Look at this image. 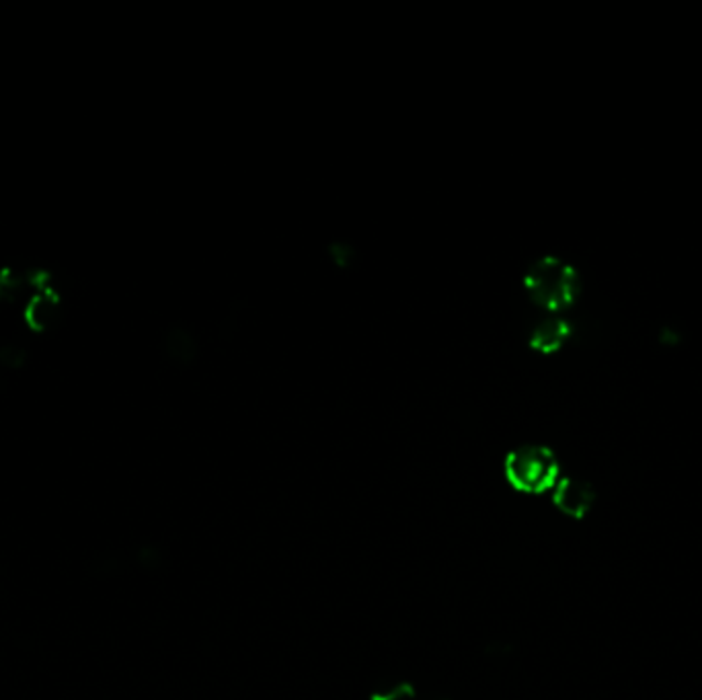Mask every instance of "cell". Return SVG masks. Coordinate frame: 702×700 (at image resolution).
Returning <instances> with one entry per match:
<instances>
[{
	"label": "cell",
	"mask_w": 702,
	"mask_h": 700,
	"mask_svg": "<svg viewBox=\"0 0 702 700\" xmlns=\"http://www.w3.org/2000/svg\"><path fill=\"white\" fill-rule=\"evenodd\" d=\"M524 285L532 303L552 315L570 308L582 290L575 267L551 255L532 264L524 276Z\"/></svg>",
	"instance_id": "cell-1"
},
{
	"label": "cell",
	"mask_w": 702,
	"mask_h": 700,
	"mask_svg": "<svg viewBox=\"0 0 702 700\" xmlns=\"http://www.w3.org/2000/svg\"><path fill=\"white\" fill-rule=\"evenodd\" d=\"M503 473L518 492H552L561 479V464L551 448L524 444L506 456Z\"/></svg>",
	"instance_id": "cell-2"
},
{
	"label": "cell",
	"mask_w": 702,
	"mask_h": 700,
	"mask_svg": "<svg viewBox=\"0 0 702 700\" xmlns=\"http://www.w3.org/2000/svg\"><path fill=\"white\" fill-rule=\"evenodd\" d=\"M64 313V298L50 271L36 267L31 271L29 292L21 303V322L34 335H43L56 327Z\"/></svg>",
	"instance_id": "cell-3"
},
{
	"label": "cell",
	"mask_w": 702,
	"mask_h": 700,
	"mask_svg": "<svg viewBox=\"0 0 702 700\" xmlns=\"http://www.w3.org/2000/svg\"><path fill=\"white\" fill-rule=\"evenodd\" d=\"M551 493L554 508L573 520H584L598 501L593 485L577 476H561Z\"/></svg>",
	"instance_id": "cell-4"
},
{
	"label": "cell",
	"mask_w": 702,
	"mask_h": 700,
	"mask_svg": "<svg viewBox=\"0 0 702 700\" xmlns=\"http://www.w3.org/2000/svg\"><path fill=\"white\" fill-rule=\"evenodd\" d=\"M570 335V321L559 315H552L532 329L531 347L540 354H554L567 343Z\"/></svg>",
	"instance_id": "cell-5"
},
{
	"label": "cell",
	"mask_w": 702,
	"mask_h": 700,
	"mask_svg": "<svg viewBox=\"0 0 702 700\" xmlns=\"http://www.w3.org/2000/svg\"><path fill=\"white\" fill-rule=\"evenodd\" d=\"M29 280H31V271H21L15 266L0 267V304L21 306L23 298L29 292Z\"/></svg>",
	"instance_id": "cell-6"
},
{
	"label": "cell",
	"mask_w": 702,
	"mask_h": 700,
	"mask_svg": "<svg viewBox=\"0 0 702 700\" xmlns=\"http://www.w3.org/2000/svg\"><path fill=\"white\" fill-rule=\"evenodd\" d=\"M662 343H664V345H676V343H678V333H676V329L665 327L664 335H662Z\"/></svg>",
	"instance_id": "cell-7"
}]
</instances>
